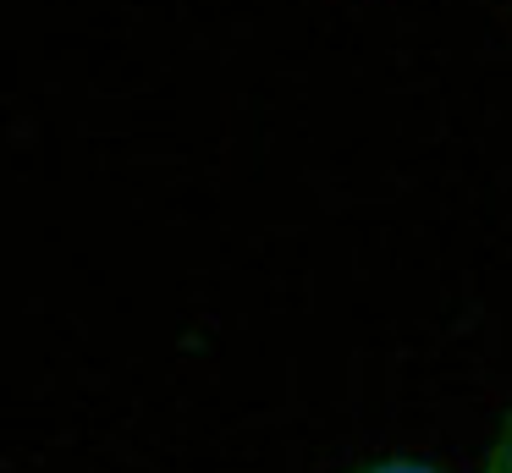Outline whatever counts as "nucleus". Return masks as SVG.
Segmentation results:
<instances>
[{
	"mask_svg": "<svg viewBox=\"0 0 512 473\" xmlns=\"http://www.w3.org/2000/svg\"><path fill=\"white\" fill-rule=\"evenodd\" d=\"M358 473H441V468L424 457H380V462H364Z\"/></svg>",
	"mask_w": 512,
	"mask_h": 473,
	"instance_id": "obj_2",
	"label": "nucleus"
},
{
	"mask_svg": "<svg viewBox=\"0 0 512 473\" xmlns=\"http://www.w3.org/2000/svg\"><path fill=\"white\" fill-rule=\"evenodd\" d=\"M479 473H512V413L501 418L496 440H490V457H485V468H479Z\"/></svg>",
	"mask_w": 512,
	"mask_h": 473,
	"instance_id": "obj_1",
	"label": "nucleus"
}]
</instances>
